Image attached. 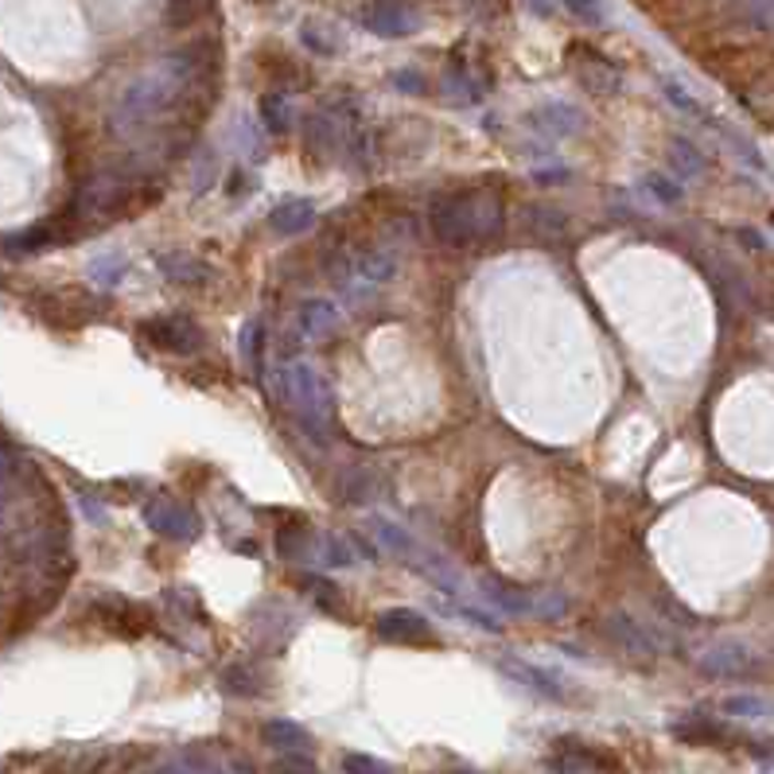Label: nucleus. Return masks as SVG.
Listing matches in <instances>:
<instances>
[{
  "label": "nucleus",
  "instance_id": "1",
  "mask_svg": "<svg viewBox=\"0 0 774 774\" xmlns=\"http://www.w3.org/2000/svg\"><path fill=\"white\" fill-rule=\"evenodd\" d=\"M195 78V51H176V55H164L152 70H144L141 78L125 86V93L113 106V129L118 133H136V129L152 125L156 118L176 106L187 93Z\"/></svg>",
  "mask_w": 774,
  "mask_h": 774
},
{
  "label": "nucleus",
  "instance_id": "2",
  "mask_svg": "<svg viewBox=\"0 0 774 774\" xmlns=\"http://www.w3.org/2000/svg\"><path fill=\"white\" fill-rule=\"evenodd\" d=\"M429 230L447 250H475L506 230V207L495 191H444L429 202Z\"/></svg>",
  "mask_w": 774,
  "mask_h": 774
},
{
  "label": "nucleus",
  "instance_id": "3",
  "mask_svg": "<svg viewBox=\"0 0 774 774\" xmlns=\"http://www.w3.org/2000/svg\"><path fill=\"white\" fill-rule=\"evenodd\" d=\"M277 394L280 401L292 409V417L300 421V429L316 440V444H328L331 432V412H335V397H331L328 382L316 366L308 363H288L277 374Z\"/></svg>",
  "mask_w": 774,
  "mask_h": 774
},
{
  "label": "nucleus",
  "instance_id": "4",
  "mask_svg": "<svg viewBox=\"0 0 774 774\" xmlns=\"http://www.w3.org/2000/svg\"><path fill=\"white\" fill-rule=\"evenodd\" d=\"M328 277L339 292L346 296H366L374 288H382L397 273V253L382 250V245H366V250H346L328 257Z\"/></svg>",
  "mask_w": 774,
  "mask_h": 774
},
{
  "label": "nucleus",
  "instance_id": "5",
  "mask_svg": "<svg viewBox=\"0 0 774 774\" xmlns=\"http://www.w3.org/2000/svg\"><path fill=\"white\" fill-rule=\"evenodd\" d=\"M141 339L164 354H195L202 346V328L184 312H164L141 323Z\"/></svg>",
  "mask_w": 774,
  "mask_h": 774
},
{
  "label": "nucleus",
  "instance_id": "6",
  "mask_svg": "<svg viewBox=\"0 0 774 774\" xmlns=\"http://www.w3.org/2000/svg\"><path fill=\"white\" fill-rule=\"evenodd\" d=\"M697 670L705 677H716V682H740V677L759 674V657H755V650L743 646V642L725 639V642H712V646L697 657Z\"/></svg>",
  "mask_w": 774,
  "mask_h": 774
},
{
  "label": "nucleus",
  "instance_id": "7",
  "mask_svg": "<svg viewBox=\"0 0 774 774\" xmlns=\"http://www.w3.org/2000/svg\"><path fill=\"white\" fill-rule=\"evenodd\" d=\"M366 32L382 35V40H405L421 27V16H417V4L412 0H374L358 12Z\"/></svg>",
  "mask_w": 774,
  "mask_h": 774
},
{
  "label": "nucleus",
  "instance_id": "8",
  "mask_svg": "<svg viewBox=\"0 0 774 774\" xmlns=\"http://www.w3.org/2000/svg\"><path fill=\"white\" fill-rule=\"evenodd\" d=\"M374 634L382 642H394V646H436V631L424 615L409 611V607H394V611H382Z\"/></svg>",
  "mask_w": 774,
  "mask_h": 774
},
{
  "label": "nucleus",
  "instance_id": "9",
  "mask_svg": "<svg viewBox=\"0 0 774 774\" xmlns=\"http://www.w3.org/2000/svg\"><path fill=\"white\" fill-rule=\"evenodd\" d=\"M144 522L148 530H156L161 538H172V541H195L199 538V518L187 510L184 502H172V498H152L144 502Z\"/></svg>",
  "mask_w": 774,
  "mask_h": 774
},
{
  "label": "nucleus",
  "instance_id": "10",
  "mask_svg": "<svg viewBox=\"0 0 774 774\" xmlns=\"http://www.w3.org/2000/svg\"><path fill=\"white\" fill-rule=\"evenodd\" d=\"M604 634L615 642V646L623 650V654L639 657V662H654L657 650H662V642L650 634V627H642L639 619H631L627 611H611L604 619Z\"/></svg>",
  "mask_w": 774,
  "mask_h": 774
},
{
  "label": "nucleus",
  "instance_id": "11",
  "mask_svg": "<svg viewBox=\"0 0 774 774\" xmlns=\"http://www.w3.org/2000/svg\"><path fill=\"white\" fill-rule=\"evenodd\" d=\"M339 323H343V316L328 296H308L296 308V328L303 339H328L331 331H339Z\"/></svg>",
  "mask_w": 774,
  "mask_h": 774
},
{
  "label": "nucleus",
  "instance_id": "12",
  "mask_svg": "<svg viewBox=\"0 0 774 774\" xmlns=\"http://www.w3.org/2000/svg\"><path fill=\"white\" fill-rule=\"evenodd\" d=\"M498 670H502L510 682L526 685V689H533L538 697H549V700H564V682L556 674H549V670H541V665L533 662H513V657H502L498 662Z\"/></svg>",
  "mask_w": 774,
  "mask_h": 774
},
{
  "label": "nucleus",
  "instance_id": "13",
  "mask_svg": "<svg viewBox=\"0 0 774 774\" xmlns=\"http://www.w3.org/2000/svg\"><path fill=\"white\" fill-rule=\"evenodd\" d=\"M545 766L553 774H611V759H604L599 751L580 748V743H564L556 755L545 759Z\"/></svg>",
  "mask_w": 774,
  "mask_h": 774
},
{
  "label": "nucleus",
  "instance_id": "14",
  "mask_svg": "<svg viewBox=\"0 0 774 774\" xmlns=\"http://www.w3.org/2000/svg\"><path fill=\"white\" fill-rule=\"evenodd\" d=\"M262 740L269 743L273 751H280V755H312V748H316V740H312V732L303 725H296V720H265V728H262Z\"/></svg>",
  "mask_w": 774,
  "mask_h": 774
},
{
  "label": "nucleus",
  "instance_id": "15",
  "mask_svg": "<svg viewBox=\"0 0 774 774\" xmlns=\"http://www.w3.org/2000/svg\"><path fill=\"white\" fill-rule=\"evenodd\" d=\"M156 269L164 273V280L172 285H202V280H211V265L199 262L195 253H156Z\"/></svg>",
  "mask_w": 774,
  "mask_h": 774
},
{
  "label": "nucleus",
  "instance_id": "16",
  "mask_svg": "<svg viewBox=\"0 0 774 774\" xmlns=\"http://www.w3.org/2000/svg\"><path fill=\"white\" fill-rule=\"evenodd\" d=\"M580 110L568 106V101H549L541 110L530 113V125L538 129L541 136H573L580 129Z\"/></svg>",
  "mask_w": 774,
  "mask_h": 774
},
{
  "label": "nucleus",
  "instance_id": "17",
  "mask_svg": "<svg viewBox=\"0 0 774 774\" xmlns=\"http://www.w3.org/2000/svg\"><path fill=\"white\" fill-rule=\"evenodd\" d=\"M312 226H316V207L308 199H288L269 214V230L273 234H280V237L308 234Z\"/></svg>",
  "mask_w": 774,
  "mask_h": 774
},
{
  "label": "nucleus",
  "instance_id": "18",
  "mask_svg": "<svg viewBox=\"0 0 774 774\" xmlns=\"http://www.w3.org/2000/svg\"><path fill=\"white\" fill-rule=\"evenodd\" d=\"M479 591H483V599H487V604L502 607V611H510V615H533V596H530V591L513 588V584L498 580V576H483Z\"/></svg>",
  "mask_w": 774,
  "mask_h": 774
},
{
  "label": "nucleus",
  "instance_id": "19",
  "mask_svg": "<svg viewBox=\"0 0 774 774\" xmlns=\"http://www.w3.org/2000/svg\"><path fill=\"white\" fill-rule=\"evenodd\" d=\"M125 199H129V187L121 184L118 176H98L93 184H86V191H82L86 211H101V214L121 207Z\"/></svg>",
  "mask_w": 774,
  "mask_h": 774
},
{
  "label": "nucleus",
  "instance_id": "20",
  "mask_svg": "<svg viewBox=\"0 0 774 774\" xmlns=\"http://www.w3.org/2000/svg\"><path fill=\"white\" fill-rule=\"evenodd\" d=\"M371 530H374V538H378L382 549H389L394 556H405V561H412V553L421 549L417 541H412V533L405 530V526L389 522V518H382V513H374L371 518Z\"/></svg>",
  "mask_w": 774,
  "mask_h": 774
},
{
  "label": "nucleus",
  "instance_id": "21",
  "mask_svg": "<svg viewBox=\"0 0 774 774\" xmlns=\"http://www.w3.org/2000/svg\"><path fill=\"white\" fill-rule=\"evenodd\" d=\"M257 113H262V125L269 129V133H288L292 129V101L285 98V93L269 90L262 93V101H257Z\"/></svg>",
  "mask_w": 774,
  "mask_h": 774
},
{
  "label": "nucleus",
  "instance_id": "22",
  "mask_svg": "<svg viewBox=\"0 0 774 774\" xmlns=\"http://www.w3.org/2000/svg\"><path fill=\"white\" fill-rule=\"evenodd\" d=\"M720 712L736 716V720H763V716H774V700L759 697V693H732L720 700Z\"/></svg>",
  "mask_w": 774,
  "mask_h": 774
},
{
  "label": "nucleus",
  "instance_id": "23",
  "mask_svg": "<svg viewBox=\"0 0 774 774\" xmlns=\"http://www.w3.org/2000/svg\"><path fill=\"white\" fill-rule=\"evenodd\" d=\"M670 168L682 179H697L705 172V156L697 152V144H689L685 136H674L670 141Z\"/></svg>",
  "mask_w": 774,
  "mask_h": 774
},
{
  "label": "nucleus",
  "instance_id": "24",
  "mask_svg": "<svg viewBox=\"0 0 774 774\" xmlns=\"http://www.w3.org/2000/svg\"><path fill=\"white\" fill-rule=\"evenodd\" d=\"M339 495H343L346 506H363L374 498V479L366 467H346L343 479H339Z\"/></svg>",
  "mask_w": 774,
  "mask_h": 774
},
{
  "label": "nucleus",
  "instance_id": "25",
  "mask_svg": "<svg viewBox=\"0 0 774 774\" xmlns=\"http://www.w3.org/2000/svg\"><path fill=\"white\" fill-rule=\"evenodd\" d=\"M125 269H129V262H125V253H101V257H93L90 262V280L93 285H101V288H118L121 285V277H125Z\"/></svg>",
  "mask_w": 774,
  "mask_h": 774
},
{
  "label": "nucleus",
  "instance_id": "26",
  "mask_svg": "<svg viewBox=\"0 0 774 774\" xmlns=\"http://www.w3.org/2000/svg\"><path fill=\"white\" fill-rule=\"evenodd\" d=\"M222 689L230 697H262V677L253 674L250 665H230L226 674H222Z\"/></svg>",
  "mask_w": 774,
  "mask_h": 774
},
{
  "label": "nucleus",
  "instance_id": "27",
  "mask_svg": "<svg viewBox=\"0 0 774 774\" xmlns=\"http://www.w3.org/2000/svg\"><path fill=\"white\" fill-rule=\"evenodd\" d=\"M596 67H576V75H580V82L588 86L591 93H615L619 90V70H611V63L604 59H591Z\"/></svg>",
  "mask_w": 774,
  "mask_h": 774
},
{
  "label": "nucleus",
  "instance_id": "28",
  "mask_svg": "<svg viewBox=\"0 0 774 774\" xmlns=\"http://www.w3.org/2000/svg\"><path fill=\"white\" fill-rule=\"evenodd\" d=\"M237 346H242V358H245V363H250L253 371H262V346H265V328H262V320H245V323H242Z\"/></svg>",
  "mask_w": 774,
  "mask_h": 774
},
{
  "label": "nucleus",
  "instance_id": "29",
  "mask_svg": "<svg viewBox=\"0 0 774 774\" xmlns=\"http://www.w3.org/2000/svg\"><path fill=\"white\" fill-rule=\"evenodd\" d=\"M300 40L308 43V47L316 51V55H335L339 47H343V43H339V35L335 32H320V24H316V20H308V24L300 27Z\"/></svg>",
  "mask_w": 774,
  "mask_h": 774
},
{
  "label": "nucleus",
  "instance_id": "30",
  "mask_svg": "<svg viewBox=\"0 0 774 774\" xmlns=\"http://www.w3.org/2000/svg\"><path fill=\"white\" fill-rule=\"evenodd\" d=\"M320 561L323 564H331V568H351L354 564V553H351V545H346L343 538H323V545H320Z\"/></svg>",
  "mask_w": 774,
  "mask_h": 774
},
{
  "label": "nucleus",
  "instance_id": "31",
  "mask_svg": "<svg viewBox=\"0 0 774 774\" xmlns=\"http://www.w3.org/2000/svg\"><path fill=\"white\" fill-rule=\"evenodd\" d=\"M444 90H447V101H460V106H472V101H479V86L467 82L460 70H447Z\"/></svg>",
  "mask_w": 774,
  "mask_h": 774
},
{
  "label": "nucleus",
  "instance_id": "32",
  "mask_svg": "<svg viewBox=\"0 0 774 774\" xmlns=\"http://www.w3.org/2000/svg\"><path fill=\"white\" fill-rule=\"evenodd\" d=\"M343 774H394L382 759L374 755H363V751H351L343 755Z\"/></svg>",
  "mask_w": 774,
  "mask_h": 774
},
{
  "label": "nucleus",
  "instance_id": "33",
  "mask_svg": "<svg viewBox=\"0 0 774 774\" xmlns=\"http://www.w3.org/2000/svg\"><path fill=\"white\" fill-rule=\"evenodd\" d=\"M743 16H748V24L774 32V0H743Z\"/></svg>",
  "mask_w": 774,
  "mask_h": 774
},
{
  "label": "nucleus",
  "instance_id": "34",
  "mask_svg": "<svg viewBox=\"0 0 774 774\" xmlns=\"http://www.w3.org/2000/svg\"><path fill=\"white\" fill-rule=\"evenodd\" d=\"M665 98L674 101L677 110H685V113H693V118H708L705 113V106H700V101H693V93L685 90V86H677V82H670V78H665Z\"/></svg>",
  "mask_w": 774,
  "mask_h": 774
},
{
  "label": "nucleus",
  "instance_id": "35",
  "mask_svg": "<svg viewBox=\"0 0 774 774\" xmlns=\"http://www.w3.org/2000/svg\"><path fill=\"white\" fill-rule=\"evenodd\" d=\"M564 9L573 12L576 20H580V24H604V4H599V0H564Z\"/></svg>",
  "mask_w": 774,
  "mask_h": 774
},
{
  "label": "nucleus",
  "instance_id": "36",
  "mask_svg": "<svg viewBox=\"0 0 774 774\" xmlns=\"http://www.w3.org/2000/svg\"><path fill=\"white\" fill-rule=\"evenodd\" d=\"M642 184L650 187V195H654L657 202H682V187L677 184H670L665 176H646Z\"/></svg>",
  "mask_w": 774,
  "mask_h": 774
},
{
  "label": "nucleus",
  "instance_id": "37",
  "mask_svg": "<svg viewBox=\"0 0 774 774\" xmlns=\"http://www.w3.org/2000/svg\"><path fill=\"white\" fill-rule=\"evenodd\" d=\"M674 736L693 740V743H716L720 740V728H712V725H674Z\"/></svg>",
  "mask_w": 774,
  "mask_h": 774
},
{
  "label": "nucleus",
  "instance_id": "38",
  "mask_svg": "<svg viewBox=\"0 0 774 774\" xmlns=\"http://www.w3.org/2000/svg\"><path fill=\"white\" fill-rule=\"evenodd\" d=\"M184 771H187V774H226V771H222V763L211 755V751H207V755H202V751H191V755H187V766H184Z\"/></svg>",
  "mask_w": 774,
  "mask_h": 774
},
{
  "label": "nucleus",
  "instance_id": "39",
  "mask_svg": "<svg viewBox=\"0 0 774 774\" xmlns=\"http://www.w3.org/2000/svg\"><path fill=\"white\" fill-rule=\"evenodd\" d=\"M269 774H316L312 755H285Z\"/></svg>",
  "mask_w": 774,
  "mask_h": 774
},
{
  "label": "nucleus",
  "instance_id": "40",
  "mask_svg": "<svg viewBox=\"0 0 774 774\" xmlns=\"http://www.w3.org/2000/svg\"><path fill=\"white\" fill-rule=\"evenodd\" d=\"M16 472H20V460H16V452L12 447H4L0 444V495L9 490V483L16 479Z\"/></svg>",
  "mask_w": 774,
  "mask_h": 774
},
{
  "label": "nucleus",
  "instance_id": "41",
  "mask_svg": "<svg viewBox=\"0 0 774 774\" xmlns=\"http://www.w3.org/2000/svg\"><path fill=\"white\" fill-rule=\"evenodd\" d=\"M277 549H280V556H285V561H300V556H303V538L296 530H285L277 538Z\"/></svg>",
  "mask_w": 774,
  "mask_h": 774
},
{
  "label": "nucleus",
  "instance_id": "42",
  "mask_svg": "<svg viewBox=\"0 0 774 774\" xmlns=\"http://www.w3.org/2000/svg\"><path fill=\"white\" fill-rule=\"evenodd\" d=\"M394 86H401L405 93H421V90H424V78H421V75H412V70H397V75H394Z\"/></svg>",
  "mask_w": 774,
  "mask_h": 774
},
{
  "label": "nucleus",
  "instance_id": "43",
  "mask_svg": "<svg viewBox=\"0 0 774 774\" xmlns=\"http://www.w3.org/2000/svg\"><path fill=\"white\" fill-rule=\"evenodd\" d=\"M526 4H530V9L538 12V16H549V12L556 9V0H526Z\"/></svg>",
  "mask_w": 774,
  "mask_h": 774
},
{
  "label": "nucleus",
  "instance_id": "44",
  "mask_svg": "<svg viewBox=\"0 0 774 774\" xmlns=\"http://www.w3.org/2000/svg\"><path fill=\"white\" fill-rule=\"evenodd\" d=\"M148 774H187L184 766H176V763H161V766H152Z\"/></svg>",
  "mask_w": 774,
  "mask_h": 774
},
{
  "label": "nucleus",
  "instance_id": "45",
  "mask_svg": "<svg viewBox=\"0 0 774 774\" xmlns=\"http://www.w3.org/2000/svg\"><path fill=\"white\" fill-rule=\"evenodd\" d=\"M452 774H479V771H452Z\"/></svg>",
  "mask_w": 774,
  "mask_h": 774
}]
</instances>
